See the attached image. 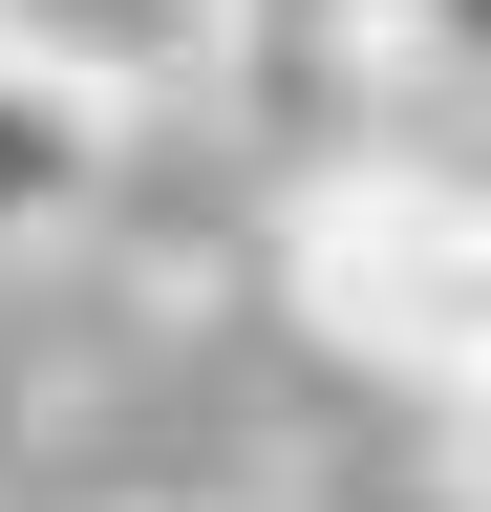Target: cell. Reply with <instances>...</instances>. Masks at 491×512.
I'll return each instance as SVG.
<instances>
[{
	"label": "cell",
	"instance_id": "obj_1",
	"mask_svg": "<svg viewBox=\"0 0 491 512\" xmlns=\"http://www.w3.org/2000/svg\"><path fill=\"white\" fill-rule=\"evenodd\" d=\"M278 320L363 384L491 406V171L449 150H342L278 192Z\"/></svg>",
	"mask_w": 491,
	"mask_h": 512
},
{
	"label": "cell",
	"instance_id": "obj_2",
	"mask_svg": "<svg viewBox=\"0 0 491 512\" xmlns=\"http://www.w3.org/2000/svg\"><path fill=\"white\" fill-rule=\"evenodd\" d=\"M235 43H257V0H0V64L86 86L107 128H171L193 86H235Z\"/></svg>",
	"mask_w": 491,
	"mask_h": 512
},
{
	"label": "cell",
	"instance_id": "obj_3",
	"mask_svg": "<svg viewBox=\"0 0 491 512\" xmlns=\"http://www.w3.org/2000/svg\"><path fill=\"white\" fill-rule=\"evenodd\" d=\"M107 150H129V128H107L86 86H43V64H0V256L86 235V214H107Z\"/></svg>",
	"mask_w": 491,
	"mask_h": 512
},
{
	"label": "cell",
	"instance_id": "obj_4",
	"mask_svg": "<svg viewBox=\"0 0 491 512\" xmlns=\"http://www.w3.org/2000/svg\"><path fill=\"white\" fill-rule=\"evenodd\" d=\"M363 64H406V86H491V0H363Z\"/></svg>",
	"mask_w": 491,
	"mask_h": 512
}]
</instances>
